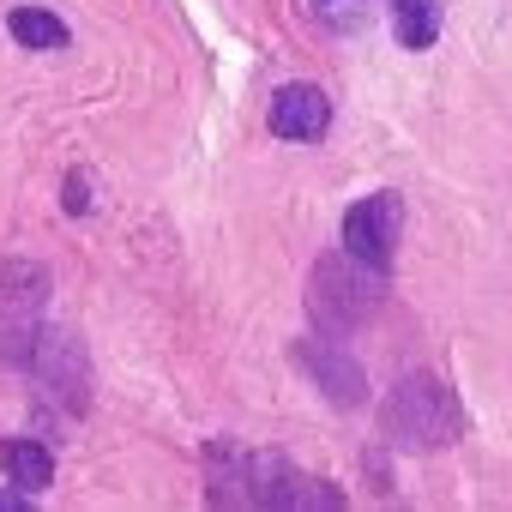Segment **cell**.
<instances>
[{"label":"cell","mask_w":512,"mask_h":512,"mask_svg":"<svg viewBox=\"0 0 512 512\" xmlns=\"http://www.w3.org/2000/svg\"><path fill=\"white\" fill-rule=\"evenodd\" d=\"M380 428L398 452H440L464 434V410L452 398L446 380L434 374H410L392 386V398L380 404Z\"/></svg>","instance_id":"cell-1"},{"label":"cell","mask_w":512,"mask_h":512,"mask_svg":"<svg viewBox=\"0 0 512 512\" xmlns=\"http://www.w3.org/2000/svg\"><path fill=\"white\" fill-rule=\"evenodd\" d=\"M386 302V272L356 260V253H326L314 266V290H308V308L326 332H356L362 320H374V308Z\"/></svg>","instance_id":"cell-2"},{"label":"cell","mask_w":512,"mask_h":512,"mask_svg":"<svg viewBox=\"0 0 512 512\" xmlns=\"http://www.w3.org/2000/svg\"><path fill=\"white\" fill-rule=\"evenodd\" d=\"M398 229H404V205L398 193H368L344 211V247L356 253V260L368 266H392V253H398Z\"/></svg>","instance_id":"cell-3"},{"label":"cell","mask_w":512,"mask_h":512,"mask_svg":"<svg viewBox=\"0 0 512 512\" xmlns=\"http://www.w3.org/2000/svg\"><path fill=\"white\" fill-rule=\"evenodd\" d=\"M296 362L320 380V392L332 398V404H362L368 398V380H362V368H356V356H344V344H332V338H302L296 344Z\"/></svg>","instance_id":"cell-4"},{"label":"cell","mask_w":512,"mask_h":512,"mask_svg":"<svg viewBox=\"0 0 512 512\" xmlns=\"http://www.w3.org/2000/svg\"><path fill=\"white\" fill-rule=\"evenodd\" d=\"M326 127H332V97H326L320 85H284V91L272 97V133H278V139L308 145V139H320Z\"/></svg>","instance_id":"cell-5"},{"label":"cell","mask_w":512,"mask_h":512,"mask_svg":"<svg viewBox=\"0 0 512 512\" xmlns=\"http://www.w3.org/2000/svg\"><path fill=\"white\" fill-rule=\"evenodd\" d=\"M49 302V272L31 260H0V332H19L43 314Z\"/></svg>","instance_id":"cell-6"},{"label":"cell","mask_w":512,"mask_h":512,"mask_svg":"<svg viewBox=\"0 0 512 512\" xmlns=\"http://www.w3.org/2000/svg\"><path fill=\"white\" fill-rule=\"evenodd\" d=\"M0 470H7L19 488H31V494H43L55 482V458L37 440H7V446H0Z\"/></svg>","instance_id":"cell-7"},{"label":"cell","mask_w":512,"mask_h":512,"mask_svg":"<svg viewBox=\"0 0 512 512\" xmlns=\"http://www.w3.org/2000/svg\"><path fill=\"white\" fill-rule=\"evenodd\" d=\"M392 31L404 49H428L440 37V0H392Z\"/></svg>","instance_id":"cell-8"},{"label":"cell","mask_w":512,"mask_h":512,"mask_svg":"<svg viewBox=\"0 0 512 512\" xmlns=\"http://www.w3.org/2000/svg\"><path fill=\"white\" fill-rule=\"evenodd\" d=\"M7 31H13L25 49H43V55L67 49V25H61L55 13H43V7H19V13L7 19Z\"/></svg>","instance_id":"cell-9"},{"label":"cell","mask_w":512,"mask_h":512,"mask_svg":"<svg viewBox=\"0 0 512 512\" xmlns=\"http://www.w3.org/2000/svg\"><path fill=\"white\" fill-rule=\"evenodd\" d=\"M314 19L326 31H362L374 19V0H314Z\"/></svg>","instance_id":"cell-10"},{"label":"cell","mask_w":512,"mask_h":512,"mask_svg":"<svg viewBox=\"0 0 512 512\" xmlns=\"http://www.w3.org/2000/svg\"><path fill=\"white\" fill-rule=\"evenodd\" d=\"M85 205H91V193H85V181L73 175V181H67V211H85Z\"/></svg>","instance_id":"cell-11"},{"label":"cell","mask_w":512,"mask_h":512,"mask_svg":"<svg viewBox=\"0 0 512 512\" xmlns=\"http://www.w3.org/2000/svg\"><path fill=\"white\" fill-rule=\"evenodd\" d=\"M31 500V488H19V494H0V512H13V506H25Z\"/></svg>","instance_id":"cell-12"}]
</instances>
